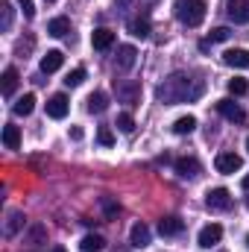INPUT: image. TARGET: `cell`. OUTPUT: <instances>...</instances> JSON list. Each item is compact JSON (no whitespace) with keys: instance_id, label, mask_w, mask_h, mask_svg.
Listing matches in <instances>:
<instances>
[{"instance_id":"6da1fadb","label":"cell","mask_w":249,"mask_h":252,"mask_svg":"<svg viewBox=\"0 0 249 252\" xmlns=\"http://www.w3.org/2000/svg\"><path fill=\"white\" fill-rule=\"evenodd\" d=\"M202 82L199 79H190L187 73H173V76H167L161 85H158V100L161 103H167V106H173V103H190V100H196V97H202Z\"/></svg>"},{"instance_id":"7a4b0ae2","label":"cell","mask_w":249,"mask_h":252,"mask_svg":"<svg viewBox=\"0 0 249 252\" xmlns=\"http://www.w3.org/2000/svg\"><path fill=\"white\" fill-rule=\"evenodd\" d=\"M176 18L185 27H199L205 21V0H176Z\"/></svg>"},{"instance_id":"3957f363","label":"cell","mask_w":249,"mask_h":252,"mask_svg":"<svg viewBox=\"0 0 249 252\" xmlns=\"http://www.w3.org/2000/svg\"><path fill=\"white\" fill-rule=\"evenodd\" d=\"M205 205L211 211H226V208H232V193L226 188H211L205 193Z\"/></svg>"},{"instance_id":"277c9868","label":"cell","mask_w":249,"mask_h":252,"mask_svg":"<svg viewBox=\"0 0 249 252\" xmlns=\"http://www.w3.org/2000/svg\"><path fill=\"white\" fill-rule=\"evenodd\" d=\"M220 238H223V226L220 223H208V226H202L199 229V247L202 250H211V247H217L220 244Z\"/></svg>"},{"instance_id":"5b68a950","label":"cell","mask_w":249,"mask_h":252,"mask_svg":"<svg viewBox=\"0 0 249 252\" xmlns=\"http://www.w3.org/2000/svg\"><path fill=\"white\" fill-rule=\"evenodd\" d=\"M217 112H220L226 121H232V124H244V121H247V112H244L235 100H220V103H217Z\"/></svg>"},{"instance_id":"8992f818","label":"cell","mask_w":249,"mask_h":252,"mask_svg":"<svg viewBox=\"0 0 249 252\" xmlns=\"http://www.w3.org/2000/svg\"><path fill=\"white\" fill-rule=\"evenodd\" d=\"M214 167H217L220 173H235V170L244 167V158H241L238 153H220L217 161H214Z\"/></svg>"},{"instance_id":"52a82bcc","label":"cell","mask_w":249,"mask_h":252,"mask_svg":"<svg viewBox=\"0 0 249 252\" xmlns=\"http://www.w3.org/2000/svg\"><path fill=\"white\" fill-rule=\"evenodd\" d=\"M67 109H70V103H67L64 94H53L47 100V118H53V121H62L64 115H67Z\"/></svg>"},{"instance_id":"ba28073f","label":"cell","mask_w":249,"mask_h":252,"mask_svg":"<svg viewBox=\"0 0 249 252\" xmlns=\"http://www.w3.org/2000/svg\"><path fill=\"white\" fill-rule=\"evenodd\" d=\"M226 15H229L235 24H249V0H229Z\"/></svg>"},{"instance_id":"9c48e42d","label":"cell","mask_w":249,"mask_h":252,"mask_svg":"<svg viewBox=\"0 0 249 252\" xmlns=\"http://www.w3.org/2000/svg\"><path fill=\"white\" fill-rule=\"evenodd\" d=\"M115 91H118V97L124 100V103H138V97H141V88L135 85V82H124V79H115Z\"/></svg>"},{"instance_id":"30bf717a","label":"cell","mask_w":249,"mask_h":252,"mask_svg":"<svg viewBox=\"0 0 249 252\" xmlns=\"http://www.w3.org/2000/svg\"><path fill=\"white\" fill-rule=\"evenodd\" d=\"M129 244H132L135 250L150 247V226H147V223H135L132 232H129Z\"/></svg>"},{"instance_id":"8fae6325","label":"cell","mask_w":249,"mask_h":252,"mask_svg":"<svg viewBox=\"0 0 249 252\" xmlns=\"http://www.w3.org/2000/svg\"><path fill=\"white\" fill-rule=\"evenodd\" d=\"M176 173H179L182 179H193V176H199V161H196L193 156H182V158H176Z\"/></svg>"},{"instance_id":"7c38bea8","label":"cell","mask_w":249,"mask_h":252,"mask_svg":"<svg viewBox=\"0 0 249 252\" xmlns=\"http://www.w3.org/2000/svg\"><path fill=\"white\" fill-rule=\"evenodd\" d=\"M62 64H64V53L62 50H47V53L41 56V73H56Z\"/></svg>"},{"instance_id":"4fadbf2b","label":"cell","mask_w":249,"mask_h":252,"mask_svg":"<svg viewBox=\"0 0 249 252\" xmlns=\"http://www.w3.org/2000/svg\"><path fill=\"white\" fill-rule=\"evenodd\" d=\"M135 56H138V50H135L132 44H121V47H118V59H115L118 70H132V64H135Z\"/></svg>"},{"instance_id":"5bb4252c","label":"cell","mask_w":249,"mask_h":252,"mask_svg":"<svg viewBox=\"0 0 249 252\" xmlns=\"http://www.w3.org/2000/svg\"><path fill=\"white\" fill-rule=\"evenodd\" d=\"M91 44H94V50H109L115 44V32L106 30V27H100V30L91 32Z\"/></svg>"},{"instance_id":"9a60e30c","label":"cell","mask_w":249,"mask_h":252,"mask_svg":"<svg viewBox=\"0 0 249 252\" xmlns=\"http://www.w3.org/2000/svg\"><path fill=\"white\" fill-rule=\"evenodd\" d=\"M223 62L229 64V67H249V50H244V47L226 50L223 53Z\"/></svg>"},{"instance_id":"2e32d148","label":"cell","mask_w":249,"mask_h":252,"mask_svg":"<svg viewBox=\"0 0 249 252\" xmlns=\"http://www.w3.org/2000/svg\"><path fill=\"white\" fill-rule=\"evenodd\" d=\"M24 220H27V217H24V211H18V208H12V211L6 214V235H9V238H15V235L21 232V226H24Z\"/></svg>"},{"instance_id":"e0dca14e","label":"cell","mask_w":249,"mask_h":252,"mask_svg":"<svg viewBox=\"0 0 249 252\" xmlns=\"http://www.w3.org/2000/svg\"><path fill=\"white\" fill-rule=\"evenodd\" d=\"M15 88H18V70H15V67H6V70H3V82H0L3 97H12Z\"/></svg>"},{"instance_id":"ac0fdd59","label":"cell","mask_w":249,"mask_h":252,"mask_svg":"<svg viewBox=\"0 0 249 252\" xmlns=\"http://www.w3.org/2000/svg\"><path fill=\"white\" fill-rule=\"evenodd\" d=\"M185 229V223H182V217H164V220H158V232L167 238V235H179Z\"/></svg>"},{"instance_id":"d6986e66","label":"cell","mask_w":249,"mask_h":252,"mask_svg":"<svg viewBox=\"0 0 249 252\" xmlns=\"http://www.w3.org/2000/svg\"><path fill=\"white\" fill-rule=\"evenodd\" d=\"M3 144H6V150H18L21 147V129L15 124L3 126Z\"/></svg>"},{"instance_id":"ffe728a7","label":"cell","mask_w":249,"mask_h":252,"mask_svg":"<svg viewBox=\"0 0 249 252\" xmlns=\"http://www.w3.org/2000/svg\"><path fill=\"white\" fill-rule=\"evenodd\" d=\"M32 109H35V97H32V94H24V97H18V103L12 106V112H15L18 118H27V115H32Z\"/></svg>"},{"instance_id":"44dd1931","label":"cell","mask_w":249,"mask_h":252,"mask_svg":"<svg viewBox=\"0 0 249 252\" xmlns=\"http://www.w3.org/2000/svg\"><path fill=\"white\" fill-rule=\"evenodd\" d=\"M129 32L138 35V38H147V35H150V18H147V15H144V18H132V21H129Z\"/></svg>"},{"instance_id":"7402d4cb","label":"cell","mask_w":249,"mask_h":252,"mask_svg":"<svg viewBox=\"0 0 249 252\" xmlns=\"http://www.w3.org/2000/svg\"><path fill=\"white\" fill-rule=\"evenodd\" d=\"M47 32L56 35V38H64V35L70 32V21H67V18H53V21L47 24Z\"/></svg>"},{"instance_id":"603a6c76","label":"cell","mask_w":249,"mask_h":252,"mask_svg":"<svg viewBox=\"0 0 249 252\" xmlns=\"http://www.w3.org/2000/svg\"><path fill=\"white\" fill-rule=\"evenodd\" d=\"M106 106H109V97H106L103 91H94V94L88 97V112L100 115V112H106Z\"/></svg>"},{"instance_id":"cb8c5ba5","label":"cell","mask_w":249,"mask_h":252,"mask_svg":"<svg viewBox=\"0 0 249 252\" xmlns=\"http://www.w3.org/2000/svg\"><path fill=\"white\" fill-rule=\"evenodd\" d=\"M193 129H196V118H193V115H185V118H179V121L173 124V132H176V135H190Z\"/></svg>"},{"instance_id":"d4e9b609","label":"cell","mask_w":249,"mask_h":252,"mask_svg":"<svg viewBox=\"0 0 249 252\" xmlns=\"http://www.w3.org/2000/svg\"><path fill=\"white\" fill-rule=\"evenodd\" d=\"M79 247H82V252H100L103 247H106V241H103L100 235H85Z\"/></svg>"},{"instance_id":"484cf974","label":"cell","mask_w":249,"mask_h":252,"mask_svg":"<svg viewBox=\"0 0 249 252\" xmlns=\"http://www.w3.org/2000/svg\"><path fill=\"white\" fill-rule=\"evenodd\" d=\"M100 208H103V214H106L109 220H115V217L121 214V205H118L112 196H103V199H100Z\"/></svg>"},{"instance_id":"4316f807","label":"cell","mask_w":249,"mask_h":252,"mask_svg":"<svg viewBox=\"0 0 249 252\" xmlns=\"http://www.w3.org/2000/svg\"><path fill=\"white\" fill-rule=\"evenodd\" d=\"M82 79H85V67H73V70L64 76V85H67V88H76V85H82Z\"/></svg>"},{"instance_id":"83f0119b","label":"cell","mask_w":249,"mask_h":252,"mask_svg":"<svg viewBox=\"0 0 249 252\" xmlns=\"http://www.w3.org/2000/svg\"><path fill=\"white\" fill-rule=\"evenodd\" d=\"M229 91H232L235 97H241V94L249 91V82L244 79V76H235V79H229Z\"/></svg>"},{"instance_id":"f1b7e54d","label":"cell","mask_w":249,"mask_h":252,"mask_svg":"<svg viewBox=\"0 0 249 252\" xmlns=\"http://www.w3.org/2000/svg\"><path fill=\"white\" fill-rule=\"evenodd\" d=\"M0 9H3V21H0V27H3V32H9V30H12V3L3 0Z\"/></svg>"},{"instance_id":"f546056e","label":"cell","mask_w":249,"mask_h":252,"mask_svg":"<svg viewBox=\"0 0 249 252\" xmlns=\"http://www.w3.org/2000/svg\"><path fill=\"white\" fill-rule=\"evenodd\" d=\"M229 35H232V30H229V27H214V30L208 32V41H226Z\"/></svg>"},{"instance_id":"4dcf8cb0","label":"cell","mask_w":249,"mask_h":252,"mask_svg":"<svg viewBox=\"0 0 249 252\" xmlns=\"http://www.w3.org/2000/svg\"><path fill=\"white\" fill-rule=\"evenodd\" d=\"M97 141H100L103 147H112V144H115V135H112V129H109V126H100V129H97Z\"/></svg>"},{"instance_id":"1f68e13d","label":"cell","mask_w":249,"mask_h":252,"mask_svg":"<svg viewBox=\"0 0 249 252\" xmlns=\"http://www.w3.org/2000/svg\"><path fill=\"white\" fill-rule=\"evenodd\" d=\"M18 6H21V12H24V18H27V21H32V18H35V3H32V0H18Z\"/></svg>"},{"instance_id":"d6a6232c","label":"cell","mask_w":249,"mask_h":252,"mask_svg":"<svg viewBox=\"0 0 249 252\" xmlns=\"http://www.w3.org/2000/svg\"><path fill=\"white\" fill-rule=\"evenodd\" d=\"M118 129H121V132H132V129H135V121H132V115H118Z\"/></svg>"},{"instance_id":"836d02e7","label":"cell","mask_w":249,"mask_h":252,"mask_svg":"<svg viewBox=\"0 0 249 252\" xmlns=\"http://www.w3.org/2000/svg\"><path fill=\"white\" fill-rule=\"evenodd\" d=\"M30 238H32V244H41V241H44V226H32Z\"/></svg>"},{"instance_id":"e575fe53","label":"cell","mask_w":249,"mask_h":252,"mask_svg":"<svg viewBox=\"0 0 249 252\" xmlns=\"http://www.w3.org/2000/svg\"><path fill=\"white\" fill-rule=\"evenodd\" d=\"M70 138L73 141H82V126H70Z\"/></svg>"},{"instance_id":"d590c367","label":"cell","mask_w":249,"mask_h":252,"mask_svg":"<svg viewBox=\"0 0 249 252\" xmlns=\"http://www.w3.org/2000/svg\"><path fill=\"white\" fill-rule=\"evenodd\" d=\"M50 252H67V250H64V247H53Z\"/></svg>"},{"instance_id":"8d00e7d4","label":"cell","mask_w":249,"mask_h":252,"mask_svg":"<svg viewBox=\"0 0 249 252\" xmlns=\"http://www.w3.org/2000/svg\"><path fill=\"white\" fill-rule=\"evenodd\" d=\"M244 188H247V190H249V176H244Z\"/></svg>"},{"instance_id":"74e56055","label":"cell","mask_w":249,"mask_h":252,"mask_svg":"<svg viewBox=\"0 0 249 252\" xmlns=\"http://www.w3.org/2000/svg\"><path fill=\"white\" fill-rule=\"evenodd\" d=\"M247 247H249V235H247Z\"/></svg>"},{"instance_id":"f35d334b","label":"cell","mask_w":249,"mask_h":252,"mask_svg":"<svg viewBox=\"0 0 249 252\" xmlns=\"http://www.w3.org/2000/svg\"><path fill=\"white\" fill-rule=\"evenodd\" d=\"M247 150H249V138H247Z\"/></svg>"},{"instance_id":"ab89813d","label":"cell","mask_w":249,"mask_h":252,"mask_svg":"<svg viewBox=\"0 0 249 252\" xmlns=\"http://www.w3.org/2000/svg\"><path fill=\"white\" fill-rule=\"evenodd\" d=\"M47 3H56V0H47Z\"/></svg>"}]
</instances>
